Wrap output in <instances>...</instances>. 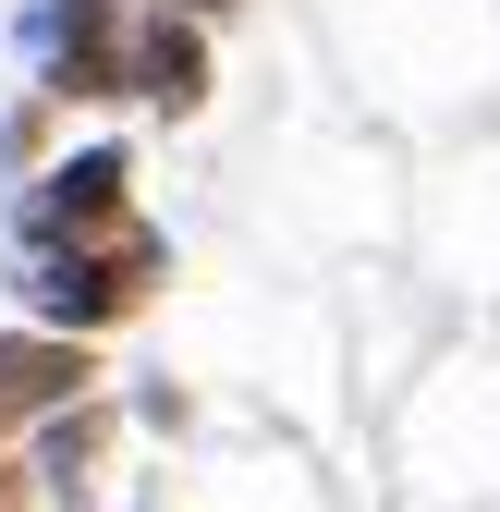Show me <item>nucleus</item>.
Returning <instances> with one entry per match:
<instances>
[{
    "label": "nucleus",
    "mask_w": 500,
    "mask_h": 512,
    "mask_svg": "<svg viewBox=\"0 0 500 512\" xmlns=\"http://www.w3.org/2000/svg\"><path fill=\"white\" fill-rule=\"evenodd\" d=\"M122 220H147L135 208V147L122 135H86V147H49L25 183H13V256L37 244H98Z\"/></svg>",
    "instance_id": "3"
},
{
    "label": "nucleus",
    "mask_w": 500,
    "mask_h": 512,
    "mask_svg": "<svg viewBox=\"0 0 500 512\" xmlns=\"http://www.w3.org/2000/svg\"><path fill=\"white\" fill-rule=\"evenodd\" d=\"M135 427H159V439H183V427H196V403H183L171 378H147V391H135Z\"/></svg>",
    "instance_id": "8"
},
{
    "label": "nucleus",
    "mask_w": 500,
    "mask_h": 512,
    "mask_svg": "<svg viewBox=\"0 0 500 512\" xmlns=\"http://www.w3.org/2000/svg\"><path fill=\"white\" fill-rule=\"evenodd\" d=\"M208 98H220V25H196V13H135V49H122V110L196 122Z\"/></svg>",
    "instance_id": "5"
},
{
    "label": "nucleus",
    "mask_w": 500,
    "mask_h": 512,
    "mask_svg": "<svg viewBox=\"0 0 500 512\" xmlns=\"http://www.w3.org/2000/svg\"><path fill=\"white\" fill-rule=\"evenodd\" d=\"M0 512H37V488H25V464H0Z\"/></svg>",
    "instance_id": "10"
},
{
    "label": "nucleus",
    "mask_w": 500,
    "mask_h": 512,
    "mask_svg": "<svg viewBox=\"0 0 500 512\" xmlns=\"http://www.w3.org/2000/svg\"><path fill=\"white\" fill-rule=\"evenodd\" d=\"M13 464H25L37 512H86V500L110 488V464H122V403H110V391H86V403L37 415V427L13 439Z\"/></svg>",
    "instance_id": "4"
},
{
    "label": "nucleus",
    "mask_w": 500,
    "mask_h": 512,
    "mask_svg": "<svg viewBox=\"0 0 500 512\" xmlns=\"http://www.w3.org/2000/svg\"><path fill=\"white\" fill-rule=\"evenodd\" d=\"M98 342H61V330H25V317H0V464H13V439L61 403H86L98 391Z\"/></svg>",
    "instance_id": "6"
},
{
    "label": "nucleus",
    "mask_w": 500,
    "mask_h": 512,
    "mask_svg": "<svg viewBox=\"0 0 500 512\" xmlns=\"http://www.w3.org/2000/svg\"><path fill=\"white\" fill-rule=\"evenodd\" d=\"M13 49H25V98H49V110H122L135 0H25Z\"/></svg>",
    "instance_id": "2"
},
{
    "label": "nucleus",
    "mask_w": 500,
    "mask_h": 512,
    "mask_svg": "<svg viewBox=\"0 0 500 512\" xmlns=\"http://www.w3.org/2000/svg\"><path fill=\"white\" fill-rule=\"evenodd\" d=\"M37 159H49V98H25L13 122H0V171H13V183H25Z\"/></svg>",
    "instance_id": "7"
},
{
    "label": "nucleus",
    "mask_w": 500,
    "mask_h": 512,
    "mask_svg": "<svg viewBox=\"0 0 500 512\" xmlns=\"http://www.w3.org/2000/svg\"><path fill=\"white\" fill-rule=\"evenodd\" d=\"M135 13H196V25H232L244 0H135Z\"/></svg>",
    "instance_id": "9"
},
{
    "label": "nucleus",
    "mask_w": 500,
    "mask_h": 512,
    "mask_svg": "<svg viewBox=\"0 0 500 512\" xmlns=\"http://www.w3.org/2000/svg\"><path fill=\"white\" fill-rule=\"evenodd\" d=\"M171 293V232L159 220H122L98 244H37L13 256V317L25 330H61V342H110Z\"/></svg>",
    "instance_id": "1"
}]
</instances>
